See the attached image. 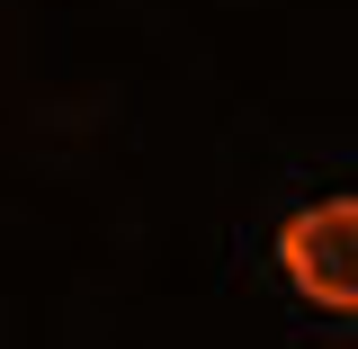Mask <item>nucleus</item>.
Segmentation results:
<instances>
[{
    "label": "nucleus",
    "mask_w": 358,
    "mask_h": 349,
    "mask_svg": "<svg viewBox=\"0 0 358 349\" xmlns=\"http://www.w3.org/2000/svg\"><path fill=\"white\" fill-rule=\"evenodd\" d=\"M287 287L322 313H358V197H313L278 224Z\"/></svg>",
    "instance_id": "1"
}]
</instances>
